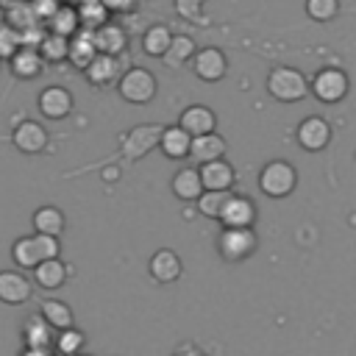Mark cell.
<instances>
[{"instance_id":"cell-18","label":"cell","mask_w":356,"mask_h":356,"mask_svg":"<svg viewBox=\"0 0 356 356\" xmlns=\"http://www.w3.org/2000/svg\"><path fill=\"white\" fill-rule=\"evenodd\" d=\"M170 189H172V195H175L178 200L195 203V200L203 195V181H200V175H197V167H181V170L172 175Z\"/></svg>"},{"instance_id":"cell-34","label":"cell","mask_w":356,"mask_h":356,"mask_svg":"<svg viewBox=\"0 0 356 356\" xmlns=\"http://www.w3.org/2000/svg\"><path fill=\"white\" fill-rule=\"evenodd\" d=\"M228 195H231V192H214V189H203V195L195 200V203H197V211H200L203 217H209V220H220V214H222V206H225Z\"/></svg>"},{"instance_id":"cell-9","label":"cell","mask_w":356,"mask_h":356,"mask_svg":"<svg viewBox=\"0 0 356 356\" xmlns=\"http://www.w3.org/2000/svg\"><path fill=\"white\" fill-rule=\"evenodd\" d=\"M11 142H14V147H17L19 153H25V156H39V153L47 147L50 136H47V128H44L42 122H36V120H22V122L11 131Z\"/></svg>"},{"instance_id":"cell-17","label":"cell","mask_w":356,"mask_h":356,"mask_svg":"<svg viewBox=\"0 0 356 356\" xmlns=\"http://www.w3.org/2000/svg\"><path fill=\"white\" fill-rule=\"evenodd\" d=\"M92 39H95L97 53H106V56H120V53H125V47H128V33H125L122 25H117V22L100 25L97 31H92Z\"/></svg>"},{"instance_id":"cell-4","label":"cell","mask_w":356,"mask_h":356,"mask_svg":"<svg viewBox=\"0 0 356 356\" xmlns=\"http://www.w3.org/2000/svg\"><path fill=\"white\" fill-rule=\"evenodd\" d=\"M259 250V236L253 228H222L217 236V253L228 264H239Z\"/></svg>"},{"instance_id":"cell-26","label":"cell","mask_w":356,"mask_h":356,"mask_svg":"<svg viewBox=\"0 0 356 356\" xmlns=\"http://www.w3.org/2000/svg\"><path fill=\"white\" fill-rule=\"evenodd\" d=\"M97 56V47H95V39H92V31H78L75 36H70V53H67V61L72 67H78L83 72V67Z\"/></svg>"},{"instance_id":"cell-12","label":"cell","mask_w":356,"mask_h":356,"mask_svg":"<svg viewBox=\"0 0 356 356\" xmlns=\"http://www.w3.org/2000/svg\"><path fill=\"white\" fill-rule=\"evenodd\" d=\"M197 175L203 181V189H214V192H231V186L236 184V170L225 156L197 164Z\"/></svg>"},{"instance_id":"cell-22","label":"cell","mask_w":356,"mask_h":356,"mask_svg":"<svg viewBox=\"0 0 356 356\" xmlns=\"http://www.w3.org/2000/svg\"><path fill=\"white\" fill-rule=\"evenodd\" d=\"M189 145H192V136L178 128V125H164L161 131V139H159V147L167 159H189Z\"/></svg>"},{"instance_id":"cell-16","label":"cell","mask_w":356,"mask_h":356,"mask_svg":"<svg viewBox=\"0 0 356 356\" xmlns=\"http://www.w3.org/2000/svg\"><path fill=\"white\" fill-rule=\"evenodd\" d=\"M36 106H39L42 117H47V120H64L72 111V95L64 86H44L39 92Z\"/></svg>"},{"instance_id":"cell-21","label":"cell","mask_w":356,"mask_h":356,"mask_svg":"<svg viewBox=\"0 0 356 356\" xmlns=\"http://www.w3.org/2000/svg\"><path fill=\"white\" fill-rule=\"evenodd\" d=\"M39 314H42V320H44L56 334H58V331H67V328L75 325V314H72L70 303H64V300H58V298H47V300H42Z\"/></svg>"},{"instance_id":"cell-37","label":"cell","mask_w":356,"mask_h":356,"mask_svg":"<svg viewBox=\"0 0 356 356\" xmlns=\"http://www.w3.org/2000/svg\"><path fill=\"white\" fill-rule=\"evenodd\" d=\"M175 3V11L178 17L195 22V25H206V14H203V6L206 0H172Z\"/></svg>"},{"instance_id":"cell-8","label":"cell","mask_w":356,"mask_h":356,"mask_svg":"<svg viewBox=\"0 0 356 356\" xmlns=\"http://www.w3.org/2000/svg\"><path fill=\"white\" fill-rule=\"evenodd\" d=\"M192 72L206 83H217L228 72V58L220 47H200L192 58Z\"/></svg>"},{"instance_id":"cell-5","label":"cell","mask_w":356,"mask_h":356,"mask_svg":"<svg viewBox=\"0 0 356 356\" xmlns=\"http://www.w3.org/2000/svg\"><path fill=\"white\" fill-rule=\"evenodd\" d=\"M350 92V78L345 70L339 67H323L317 70V75L309 81V95H314L320 103L334 106L339 100H345Z\"/></svg>"},{"instance_id":"cell-23","label":"cell","mask_w":356,"mask_h":356,"mask_svg":"<svg viewBox=\"0 0 356 356\" xmlns=\"http://www.w3.org/2000/svg\"><path fill=\"white\" fill-rule=\"evenodd\" d=\"M67 275H70V270H67V264L61 259H44V261H39L33 267V284L42 286V289H58V286H64Z\"/></svg>"},{"instance_id":"cell-27","label":"cell","mask_w":356,"mask_h":356,"mask_svg":"<svg viewBox=\"0 0 356 356\" xmlns=\"http://www.w3.org/2000/svg\"><path fill=\"white\" fill-rule=\"evenodd\" d=\"M195 53H197V44H195L192 36H172V42H170V47L161 58L167 61V67L181 70L184 64H189L195 58Z\"/></svg>"},{"instance_id":"cell-14","label":"cell","mask_w":356,"mask_h":356,"mask_svg":"<svg viewBox=\"0 0 356 356\" xmlns=\"http://www.w3.org/2000/svg\"><path fill=\"white\" fill-rule=\"evenodd\" d=\"M33 295V284L22 275V270H0V303L22 306Z\"/></svg>"},{"instance_id":"cell-25","label":"cell","mask_w":356,"mask_h":356,"mask_svg":"<svg viewBox=\"0 0 356 356\" xmlns=\"http://www.w3.org/2000/svg\"><path fill=\"white\" fill-rule=\"evenodd\" d=\"M31 222H33V231L36 234H44V236H61V231L67 225L64 211L56 209V206H39L31 214Z\"/></svg>"},{"instance_id":"cell-30","label":"cell","mask_w":356,"mask_h":356,"mask_svg":"<svg viewBox=\"0 0 356 356\" xmlns=\"http://www.w3.org/2000/svg\"><path fill=\"white\" fill-rule=\"evenodd\" d=\"M78 22H81V31H97L100 25L108 22V11L100 0H81L78 3Z\"/></svg>"},{"instance_id":"cell-13","label":"cell","mask_w":356,"mask_h":356,"mask_svg":"<svg viewBox=\"0 0 356 356\" xmlns=\"http://www.w3.org/2000/svg\"><path fill=\"white\" fill-rule=\"evenodd\" d=\"M122 75V67H120V56H106V53H97L86 67H83V78L95 86V89H103V86H111L117 83Z\"/></svg>"},{"instance_id":"cell-2","label":"cell","mask_w":356,"mask_h":356,"mask_svg":"<svg viewBox=\"0 0 356 356\" xmlns=\"http://www.w3.org/2000/svg\"><path fill=\"white\" fill-rule=\"evenodd\" d=\"M295 186H298V170L284 159L267 161L259 172V189L273 200L289 197L295 192Z\"/></svg>"},{"instance_id":"cell-40","label":"cell","mask_w":356,"mask_h":356,"mask_svg":"<svg viewBox=\"0 0 356 356\" xmlns=\"http://www.w3.org/2000/svg\"><path fill=\"white\" fill-rule=\"evenodd\" d=\"M19 356H56L53 348H22Z\"/></svg>"},{"instance_id":"cell-38","label":"cell","mask_w":356,"mask_h":356,"mask_svg":"<svg viewBox=\"0 0 356 356\" xmlns=\"http://www.w3.org/2000/svg\"><path fill=\"white\" fill-rule=\"evenodd\" d=\"M33 242H36V253L39 259H58L61 253V245H58V236H44V234H33Z\"/></svg>"},{"instance_id":"cell-28","label":"cell","mask_w":356,"mask_h":356,"mask_svg":"<svg viewBox=\"0 0 356 356\" xmlns=\"http://www.w3.org/2000/svg\"><path fill=\"white\" fill-rule=\"evenodd\" d=\"M36 50H39V56H42V61H44V64L67 61L70 39H67V36H58V33H44V36L36 42Z\"/></svg>"},{"instance_id":"cell-31","label":"cell","mask_w":356,"mask_h":356,"mask_svg":"<svg viewBox=\"0 0 356 356\" xmlns=\"http://www.w3.org/2000/svg\"><path fill=\"white\" fill-rule=\"evenodd\" d=\"M170 42H172V33H170L167 25H150L145 31V36H142V50L147 56H153V58H161L167 53Z\"/></svg>"},{"instance_id":"cell-7","label":"cell","mask_w":356,"mask_h":356,"mask_svg":"<svg viewBox=\"0 0 356 356\" xmlns=\"http://www.w3.org/2000/svg\"><path fill=\"white\" fill-rule=\"evenodd\" d=\"M256 220H259L256 203L248 195H234L231 192L225 206H222V214H220L222 228H253Z\"/></svg>"},{"instance_id":"cell-19","label":"cell","mask_w":356,"mask_h":356,"mask_svg":"<svg viewBox=\"0 0 356 356\" xmlns=\"http://www.w3.org/2000/svg\"><path fill=\"white\" fill-rule=\"evenodd\" d=\"M8 67H11V72H14L17 78L31 81V78H39V72L44 70V61H42V56H39L36 47L22 44V47L8 58Z\"/></svg>"},{"instance_id":"cell-35","label":"cell","mask_w":356,"mask_h":356,"mask_svg":"<svg viewBox=\"0 0 356 356\" xmlns=\"http://www.w3.org/2000/svg\"><path fill=\"white\" fill-rule=\"evenodd\" d=\"M306 14L314 22H331L339 14V0H306Z\"/></svg>"},{"instance_id":"cell-32","label":"cell","mask_w":356,"mask_h":356,"mask_svg":"<svg viewBox=\"0 0 356 356\" xmlns=\"http://www.w3.org/2000/svg\"><path fill=\"white\" fill-rule=\"evenodd\" d=\"M11 261H14L19 270H33V267L42 261L39 253H36L33 234H31V236H19V239H14V245H11Z\"/></svg>"},{"instance_id":"cell-6","label":"cell","mask_w":356,"mask_h":356,"mask_svg":"<svg viewBox=\"0 0 356 356\" xmlns=\"http://www.w3.org/2000/svg\"><path fill=\"white\" fill-rule=\"evenodd\" d=\"M164 125L159 122H145V125H134L125 136H120V150L125 156V161H139L145 153H150L153 147H159Z\"/></svg>"},{"instance_id":"cell-1","label":"cell","mask_w":356,"mask_h":356,"mask_svg":"<svg viewBox=\"0 0 356 356\" xmlns=\"http://www.w3.org/2000/svg\"><path fill=\"white\" fill-rule=\"evenodd\" d=\"M267 92L278 103H298V100H303L309 95V81H306V75L300 70L278 64L267 75Z\"/></svg>"},{"instance_id":"cell-20","label":"cell","mask_w":356,"mask_h":356,"mask_svg":"<svg viewBox=\"0 0 356 356\" xmlns=\"http://www.w3.org/2000/svg\"><path fill=\"white\" fill-rule=\"evenodd\" d=\"M228 150L225 139L220 134H203V136H195L192 145H189V159H195L197 164H206V161H214V159H222Z\"/></svg>"},{"instance_id":"cell-29","label":"cell","mask_w":356,"mask_h":356,"mask_svg":"<svg viewBox=\"0 0 356 356\" xmlns=\"http://www.w3.org/2000/svg\"><path fill=\"white\" fill-rule=\"evenodd\" d=\"M47 28L50 33H58V36H75L81 31V22H78V8L75 6H58L56 14L47 19Z\"/></svg>"},{"instance_id":"cell-24","label":"cell","mask_w":356,"mask_h":356,"mask_svg":"<svg viewBox=\"0 0 356 356\" xmlns=\"http://www.w3.org/2000/svg\"><path fill=\"white\" fill-rule=\"evenodd\" d=\"M56 331L42 320V314H31L22 323V342L25 348H53Z\"/></svg>"},{"instance_id":"cell-11","label":"cell","mask_w":356,"mask_h":356,"mask_svg":"<svg viewBox=\"0 0 356 356\" xmlns=\"http://www.w3.org/2000/svg\"><path fill=\"white\" fill-rule=\"evenodd\" d=\"M295 139L306 153H320L331 142V125L323 117H306V120H300Z\"/></svg>"},{"instance_id":"cell-33","label":"cell","mask_w":356,"mask_h":356,"mask_svg":"<svg viewBox=\"0 0 356 356\" xmlns=\"http://www.w3.org/2000/svg\"><path fill=\"white\" fill-rule=\"evenodd\" d=\"M83 342H86L83 331H78V328L72 325V328L56 334V339H53V350H56L58 356H81Z\"/></svg>"},{"instance_id":"cell-39","label":"cell","mask_w":356,"mask_h":356,"mask_svg":"<svg viewBox=\"0 0 356 356\" xmlns=\"http://www.w3.org/2000/svg\"><path fill=\"white\" fill-rule=\"evenodd\" d=\"M103 6H106V11L111 14H125V11H134V6H136V0H100Z\"/></svg>"},{"instance_id":"cell-15","label":"cell","mask_w":356,"mask_h":356,"mask_svg":"<svg viewBox=\"0 0 356 356\" xmlns=\"http://www.w3.org/2000/svg\"><path fill=\"white\" fill-rule=\"evenodd\" d=\"M175 125L184 128V131L195 139V136H203V134H214V128H217V114H214L209 106L195 103V106H186V108L181 111V117H178Z\"/></svg>"},{"instance_id":"cell-3","label":"cell","mask_w":356,"mask_h":356,"mask_svg":"<svg viewBox=\"0 0 356 356\" xmlns=\"http://www.w3.org/2000/svg\"><path fill=\"white\" fill-rule=\"evenodd\" d=\"M156 89H159L156 75L150 70H145V67H128V70H122V75L117 81L120 97L125 103H134V106L150 103L156 97Z\"/></svg>"},{"instance_id":"cell-36","label":"cell","mask_w":356,"mask_h":356,"mask_svg":"<svg viewBox=\"0 0 356 356\" xmlns=\"http://www.w3.org/2000/svg\"><path fill=\"white\" fill-rule=\"evenodd\" d=\"M19 47H22V36H19V31L11 28L8 22H0V61H3V58L8 61Z\"/></svg>"},{"instance_id":"cell-10","label":"cell","mask_w":356,"mask_h":356,"mask_svg":"<svg viewBox=\"0 0 356 356\" xmlns=\"http://www.w3.org/2000/svg\"><path fill=\"white\" fill-rule=\"evenodd\" d=\"M147 273H150V278H153L156 284L167 286V284H175V281L181 278L184 261H181V256H178L172 248H159V250L150 256V261H147Z\"/></svg>"}]
</instances>
